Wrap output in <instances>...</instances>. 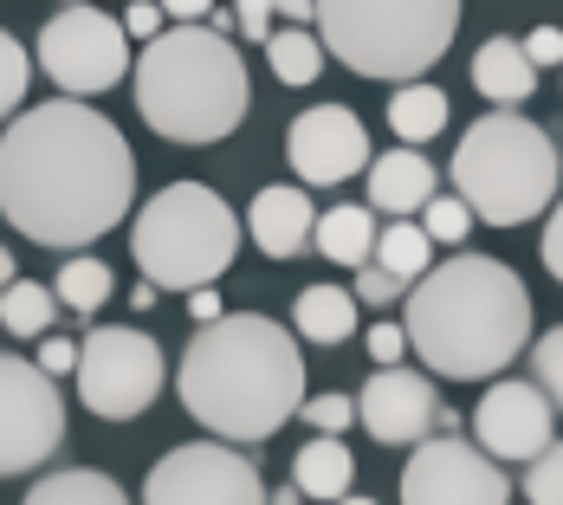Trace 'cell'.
I'll list each match as a JSON object with an SVG mask.
<instances>
[{
    "label": "cell",
    "instance_id": "6da1fadb",
    "mask_svg": "<svg viewBox=\"0 0 563 505\" xmlns=\"http://www.w3.org/2000/svg\"><path fill=\"white\" fill-rule=\"evenodd\" d=\"M136 195V163L111 117L78 105L71 91L58 105L13 117L0 136V215L40 246H91L104 240Z\"/></svg>",
    "mask_w": 563,
    "mask_h": 505
},
{
    "label": "cell",
    "instance_id": "7a4b0ae2",
    "mask_svg": "<svg viewBox=\"0 0 563 505\" xmlns=\"http://www.w3.org/2000/svg\"><path fill=\"white\" fill-rule=\"evenodd\" d=\"M181 408L221 441H273L305 408V356L298 337L266 311H227L188 337L181 350Z\"/></svg>",
    "mask_w": 563,
    "mask_h": 505
},
{
    "label": "cell",
    "instance_id": "3957f363",
    "mask_svg": "<svg viewBox=\"0 0 563 505\" xmlns=\"http://www.w3.org/2000/svg\"><path fill=\"white\" fill-rule=\"evenodd\" d=\"M408 343L434 376L453 383L499 376L531 343V292L506 260L453 253L448 266L421 273L408 292Z\"/></svg>",
    "mask_w": 563,
    "mask_h": 505
},
{
    "label": "cell",
    "instance_id": "277c9868",
    "mask_svg": "<svg viewBox=\"0 0 563 505\" xmlns=\"http://www.w3.org/2000/svg\"><path fill=\"white\" fill-rule=\"evenodd\" d=\"M136 111L169 143L233 136L253 111V85H246V58L233 53L227 26L175 20L169 33H156L136 65Z\"/></svg>",
    "mask_w": 563,
    "mask_h": 505
},
{
    "label": "cell",
    "instance_id": "5b68a950",
    "mask_svg": "<svg viewBox=\"0 0 563 505\" xmlns=\"http://www.w3.org/2000/svg\"><path fill=\"white\" fill-rule=\"evenodd\" d=\"M558 168L563 150L531 117L506 105V111L466 123L453 150V188L473 201V215L486 227H525L558 201Z\"/></svg>",
    "mask_w": 563,
    "mask_h": 505
},
{
    "label": "cell",
    "instance_id": "8992f818",
    "mask_svg": "<svg viewBox=\"0 0 563 505\" xmlns=\"http://www.w3.org/2000/svg\"><path fill=\"white\" fill-rule=\"evenodd\" d=\"M318 33L350 72L401 85L453 46L460 0H318Z\"/></svg>",
    "mask_w": 563,
    "mask_h": 505
},
{
    "label": "cell",
    "instance_id": "52a82bcc",
    "mask_svg": "<svg viewBox=\"0 0 563 505\" xmlns=\"http://www.w3.org/2000/svg\"><path fill=\"white\" fill-rule=\"evenodd\" d=\"M130 253L143 266V279L163 292H195L214 285L240 253V221L214 188L201 182H169L163 195L143 201V221L130 233Z\"/></svg>",
    "mask_w": 563,
    "mask_h": 505
},
{
    "label": "cell",
    "instance_id": "ba28073f",
    "mask_svg": "<svg viewBox=\"0 0 563 505\" xmlns=\"http://www.w3.org/2000/svg\"><path fill=\"white\" fill-rule=\"evenodd\" d=\"M169 383L163 343L150 331H123V325H98L78 343V402L104 421H136L143 408H156V395Z\"/></svg>",
    "mask_w": 563,
    "mask_h": 505
},
{
    "label": "cell",
    "instance_id": "9c48e42d",
    "mask_svg": "<svg viewBox=\"0 0 563 505\" xmlns=\"http://www.w3.org/2000/svg\"><path fill=\"white\" fill-rule=\"evenodd\" d=\"M40 65H46V78L58 91L98 98V91H111L117 78L130 72V26L111 20V13H98L91 0H71L40 33Z\"/></svg>",
    "mask_w": 563,
    "mask_h": 505
},
{
    "label": "cell",
    "instance_id": "30bf717a",
    "mask_svg": "<svg viewBox=\"0 0 563 505\" xmlns=\"http://www.w3.org/2000/svg\"><path fill=\"white\" fill-rule=\"evenodd\" d=\"M58 441H65V402L53 389V370L0 356V480L40 473Z\"/></svg>",
    "mask_w": 563,
    "mask_h": 505
},
{
    "label": "cell",
    "instance_id": "8fae6325",
    "mask_svg": "<svg viewBox=\"0 0 563 505\" xmlns=\"http://www.w3.org/2000/svg\"><path fill=\"white\" fill-rule=\"evenodd\" d=\"M143 499L150 505H260V466L240 453V441H195V448H175L150 466L143 480Z\"/></svg>",
    "mask_w": 563,
    "mask_h": 505
},
{
    "label": "cell",
    "instance_id": "7c38bea8",
    "mask_svg": "<svg viewBox=\"0 0 563 505\" xmlns=\"http://www.w3.org/2000/svg\"><path fill=\"white\" fill-rule=\"evenodd\" d=\"M401 499L408 505H506L511 480L506 460L460 435H434V441H415V460L401 466Z\"/></svg>",
    "mask_w": 563,
    "mask_h": 505
},
{
    "label": "cell",
    "instance_id": "4fadbf2b",
    "mask_svg": "<svg viewBox=\"0 0 563 505\" xmlns=\"http://www.w3.org/2000/svg\"><path fill=\"white\" fill-rule=\"evenodd\" d=\"M285 163H291V175H305L311 188H338L350 175H363L376 156H369L363 117L350 111V105H318V111L291 117V130H285Z\"/></svg>",
    "mask_w": 563,
    "mask_h": 505
},
{
    "label": "cell",
    "instance_id": "5bb4252c",
    "mask_svg": "<svg viewBox=\"0 0 563 505\" xmlns=\"http://www.w3.org/2000/svg\"><path fill=\"white\" fill-rule=\"evenodd\" d=\"M551 421H558V402L544 395V383L531 376V383H493V389L479 395V408H473V435H479V448L499 453V460H538V453L551 448Z\"/></svg>",
    "mask_w": 563,
    "mask_h": 505
},
{
    "label": "cell",
    "instance_id": "9a60e30c",
    "mask_svg": "<svg viewBox=\"0 0 563 505\" xmlns=\"http://www.w3.org/2000/svg\"><path fill=\"white\" fill-rule=\"evenodd\" d=\"M356 408H363V428H369L383 448H415V441H428V435L448 421L434 383H428L421 370H395V363H383V370L363 383Z\"/></svg>",
    "mask_w": 563,
    "mask_h": 505
},
{
    "label": "cell",
    "instance_id": "2e32d148",
    "mask_svg": "<svg viewBox=\"0 0 563 505\" xmlns=\"http://www.w3.org/2000/svg\"><path fill=\"white\" fill-rule=\"evenodd\" d=\"M246 233H253V246H260L266 260H291V253H305V240L318 233V208L305 201L298 182L260 188L253 208H246Z\"/></svg>",
    "mask_w": 563,
    "mask_h": 505
},
{
    "label": "cell",
    "instance_id": "e0dca14e",
    "mask_svg": "<svg viewBox=\"0 0 563 505\" xmlns=\"http://www.w3.org/2000/svg\"><path fill=\"white\" fill-rule=\"evenodd\" d=\"M434 163L415 150V143H395L389 156L369 163V208L376 215H421L434 201Z\"/></svg>",
    "mask_w": 563,
    "mask_h": 505
},
{
    "label": "cell",
    "instance_id": "ac0fdd59",
    "mask_svg": "<svg viewBox=\"0 0 563 505\" xmlns=\"http://www.w3.org/2000/svg\"><path fill=\"white\" fill-rule=\"evenodd\" d=\"M473 85H479V98H493V105H525V98L538 91V58L525 53L518 40H486V46L473 53Z\"/></svg>",
    "mask_w": 563,
    "mask_h": 505
},
{
    "label": "cell",
    "instance_id": "d6986e66",
    "mask_svg": "<svg viewBox=\"0 0 563 505\" xmlns=\"http://www.w3.org/2000/svg\"><path fill=\"white\" fill-rule=\"evenodd\" d=\"M291 480L305 486V499H350V486H356V460H350V448H343L338 435H318V441L298 448Z\"/></svg>",
    "mask_w": 563,
    "mask_h": 505
},
{
    "label": "cell",
    "instance_id": "ffe728a7",
    "mask_svg": "<svg viewBox=\"0 0 563 505\" xmlns=\"http://www.w3.org/2000/svg\"><path fill=\"white\" fill-rule=\"evenodd\" d=\"M376 208H331V215H318V233H311V246L331 260V266H369L376 260Z\"/></svg>",
    "mask_w": 563,
    "mask_h": 505
},
{
    "label": "cell",
    "instance_id": "44dd1931",
    "mask_svg": "<svg viewBox=\"0 0 563 505\" xmlns=\"http://www.w3.org/2000/svg\"><path fill=\"white\" fill-rule=\"evenodd\" d=\"M356 292H343V285H305L298 292V305H291V325L298 337H311V343H343V337L356 331Z\"/></svg>",
    "mask_w": 563,
    "mask_h": 505
},
{
    "label": "cell",
    "instance_id": "7402d4cb",
    "mask_svg": "<svg viewBox=\"0 0 563 505\" xmlns=\"http://www.w3.org/2000/svg\"><path fill=\"white\" fill-rule=\"evenodd\" d=\"M389 130L395 143H428L448 130V91L441 85H421V78H401L389 98Z\"/></svg>",
    "mask_w": 563,
    "mask_h": 505
},
{
    "label": "cell",
    "instance_id": "603a6c76",
    "mask_svg": "<svg viewBox=\"0 0 563 505\" xmlns=\"http://www.w3.org/2000/svg\"><path fill=\"white\" fill-rule=\"evenodd\" d=\"M26 505H123V486L98 466H65L40 473V486H26Z\"/></svg>",
    "mask_w": 563,
    "mask_h": 505
},
{
    "label": "cell",
    "instance_id": "cb8c5ba5",
    "mask_svg": "<svg viewBox=\"0 0 563 505\" xmlns=\"http://www.w3.org/2000/svg\"><path fill=\"white\" fill-rule=\"evenodd\" d=\"M434 233L421 221H408V215H395V227H383L376 233V260L389 266L395 279H421V273H434Z\"/></svg>",
    "mask_w": 563,
    "mask_h": 505
},
{
    "label": "cell",
    "instance_id": "d4e9b609",
    "mask_svg": "<svg viewBox=\"0 0 563 505\" xmlns=\"http://www.w3.org/2000/svg\"><path fill=\"white\" fill-rule=\"evenodd\" d=\"M266 58H273V72H279V85H311V78L324 72L331 46H324V33L285 26V33H273V40H266Z\"/></svg>",
    "mask_w": 563,
    "mask_h": 505
},
{
    "label": "cell",
    "instance_id": "484cf974",
    "mask_svg": "<svg viewBox=\"0 0 563 505\" xmlns=\"http://www.w3.org/2000/svg\"><path fill=\"white\" fill-rule=\"evenodd\" d=\"M58 318V292H46L40 279H13L0 292V325L13 337H46Z\"/></svg>",
    "mask_w": 563,
    "mask_h": 505
},
{
    "label": "cell",
    "instance_id": "4316f807",
    "mask_svg": "<svg viewBox=\"0 0 563 505\" xmlns=\"http://www.w3.org/2000/svg\"><path fill=\"white\" fill-rule=\"evenodd\" d=\"M53 292H58V305H71V311L91 318V311L111 298V266H104V260H71V266L58 273Z\"/></svg>",
    "mask_w": 563,
    "mask_h": 505
},
{
    "label": "cell",
    "instance_id": "83f0119b",
    "mask_svg": "<svg viewBox=\"0 0 563 505\" xmlns=\"http://www.w3.org/2000/svg\"><path fill=\"white\" fill-rule=\"evenodd\" d=\"M473 221H479V215H473V201H466L460 188H453V195H434V201L421 208V227H428L441 246H460V240L473 233Z\"/></svg>",
    "mask_w": 563,
    "mask_h": 505
},
{
    "label": "cell",
    "instance_id": "f1b7e54d",
    "mask_svg": "<svg viewBox=\"0 0 563 505\" xmlns=\"http://www.w3.org/2000/svg\"><path fill=\"white\" fill-rule=\"evenodd\" d=\"M26 78H33V58H26V46H20L13 33H0V123L20 111V98H26Z\"/></svg>",
    "mask_w": 563,
    "mask_h": 505
},
{
    "label": "cell",
    "instance_id": "f546056e",
    "mask_svg": "<svg viewBox=\"0 0 563 505\" xmlns=\"http://www.w3.org/2000/svg\"><path fill=\"white\" fill-rule=\"evenodd\" d=\"M525 499L563 505V441H551L538 460H525Z\"/></svg>",
    "mask_w": 563,
    "mask_h": 505
},
{
    "label": "cell",
    "instance_id": "4dcf8cb0",
    "mask_svg": "<svg viewBox=\"0 0 563 505\" xmlns=\"http://www.w3.org/2000/svg\"><path fill=\"white\" fill-rule=\"evenodd\" d=\"M305 421H311V435H343L350 421H363V408L350 402V395H305V408H298Z\"/></svg>",
    "mask_w": 563,
    "mask_h": 505
},
{
    "label": "cell",
    "instance_id": "1f68e13d",
    "mask_svg": "<svg viewBox=\"0 0 563 505\" xmlns=\"http://www.w3.org/2000/svg\"><path fill=\"white\" fill-rule=\"evenodd\" d=\"M531 376H538V383H544V395L563 408V325L538 337V350H531Z\"/></svg>",
    "mask_w": 563,
    "mask_h": 505
},
{
    "label": "cell",
    "instance_id": "d6a6232c",
    "mask_svg": "<svg viewBox=\"0 0 563 505\" xmlns=\"http://www.w3.org/2000/svg\"><path fill=\"white\" fill-rule=\"evenodd\" d=\"M401 285H408V279H395L383 260L356 266V298H363V305H389V298H401Z\"/></svg>",
    "mask_w": 563,
    "mask_h": 505
},
{
    "label": "cell",
    "instance_id": "836d02e7",
    "mask_svg": "<svg viewBox=\"0 0 563 505\" xmlns=\"http://www.w3.org/2000/svg\"><path fill=\"white\" fill-rule=\"evenodd\" d=\"M123 26H130V40L150 46L156 33H169V7H163V0H130V7H123Z\"/></svg>",
    "mask_w": 563,
    "mask_h": 505
},
{
    "label": "cell",
    "instance_id": "e575fe53",
    "mask_svg": "<svg viewBox=\"0 0 563 505\" xmlns=\"http://www.w3.org/2000/svg\"><path fill=\"white\" fill-rule=\"evenodd\" d=\"M233 20H240V33H246V40H260V46L279 33V26H273V20H279V7H273V0H233Z\"/></svg>",
    "mask_w": 563,
    "mask_h": 505
},
{
    "label": "cell",
    "instance_id": "d590c367",
    "mask_svg": "<svg viewBox=\"0 0 563 505\" xmlns=\"http://www.w3.org/2000/svg\"><path fill=\"white\" fill-rule=\"evenodd\" d=\"M401 350H415L408 343V325H369V356L376 363H401Z\"/></svg>",
    "mask_w": 563,
    "mask_h": 505
},
{
    "label": "cell",
    "instance_id": "8d00e7d4",
    "mask_svg": "<svg viewBox=\"0 0 563 505\" xmlns=\"http://www.w3.org/2000/svg\"><path fill=\"white\" fill-rule=\"evenodd\" d=\"M40 370L78 376V343H71V337H40Z\"/></svg>",
    "mask_w": 563,
    "mask_h": 505
},
{
    "label": "cell",
    "instance_id": "74e56055",
    "mask_svg": "<svg viewBox=\"0 0 563 505\" xmlns=\"http://www.w3.org/2000/svg\"><path fill=\"white\" fill-rule=\"evenodd\" d=\"M544 273L563 285V201L551 208V221H544Z\"/></svg>",
    "mask_w": 563,
    "mask_h": 505
},
{
    "label": "cell",
    "instance_id": "f35d334b",
    "mask_svg": "<svg viewBox=\"0 0 563 505\" xmlns=\"http://www.w3.org/2000/svg\"><path fill=\"white\" fill-rule=\"evenodd\" d=\"M525 53L538 58V72H544V65H563V33L558 26H538V33L525 40Z\"/></svg>",
    "mask_w": 563,
    "mask_h": 505
},
{
    "label": "cell",
    "instance_id": "ab89813d",
    "mask_svg": "<svg viewBox=\"0 0 563 505\" xmlns=\"http://www.w3.org/2000/svg\"><path fill=\"white\" fill-rule=\"evenodd\" d=\"M188 311H195V325H214V318H227L214 285H195V292H188Z\"/></svg>",
    "mask_w": 563,
    "mask_h": 505
},
{
    "label": "cell",
    "instance_id": "60d3db41",
    "mask_svg": "<svg viewBox=\"0 0 563 505\" xmlns=\"http://www.w3.org/2000/svg\"><path fill=\"white\" fill-rule=\"evenodd\" d=\"M273 7H279V20H291V26L318 20V0H273Z\"/></svg>",
    "mask_w": 563,
    "mask_h": 505
},
{
    "label": "cell",
    "instance_id": "b9f144b4",
    "mask_svg": "<svg viewBox=\"0 0 563 505\" xmlns=\"http://www.w3.org/2000/svg\"><path fill=\"white\" fill-rule=\"evenodd\" d=\"M169 7V20H208L214 13V0H163Z\"/></svg>",
    "mask_w": 563,
    "mask_h": 505
},
{
    "label": "cell",
    "instance_id": "7bdbcfd3",
    "mask_svg": "<svg viewBox=\"0 0 563 505\" xmlns=\"http://www.w3.org/2000/svg\"><path fill=\"white\" fill-rule=\"evenodd\" d=\"M7 285H13V253L0 246V292H7Z\"/></svg>",
    "mask_w": 563,
    "mask_h": 505
},
{
    "label": "cell",
    "instance_id": "ee69618b",
    "mask_svg": "<svg viewBox=\"0 0 563 505\" xmlns=\"http://www.w3.org/2000/svg\"><path fill=\"white\" fill-rule=\"evenodd\" d=\"M0 331H7V325H0Z\"/></svg>",
    "mask_w": 563,
    "mask_h": 505
},
{
    "label": "cell",
    "instance_id": "f6af8a7d",
    "mask_svg": "<svg viewBox=\"0 0 563 505\" xmlns=\"http://www.w3.org/2000/svg\"><path fill=\"white\" fill-rule=\"evenodd\" d=\"M65 7H71V0H65Z\"/></svg>",
    "mask_w": 563,
    "mask_h": 505
}]
</instances>
